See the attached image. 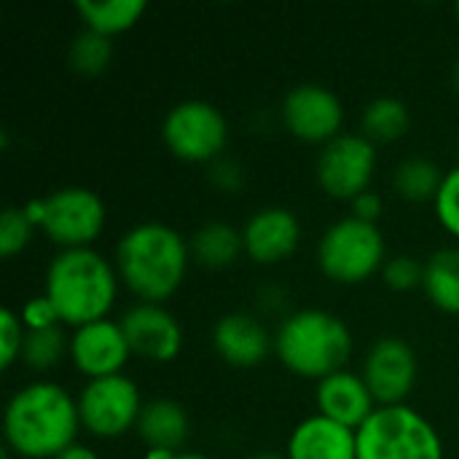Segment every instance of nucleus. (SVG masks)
Instances as JSON below:
<instances>
[{"label":"nucleus","mask_w":459,"mask_h":459,"mask_svg":"<svg viewBox=\"0 0 459 459\" xmlns=\"http://www.w3.org/2000/svg\"><path fill=\"white\" fill-rule=\"evenodd\" d=\"M81 428L78 403L54 382L22 387L5 406L3 430L8 446L27 459H54L75 444Z\"/></svg>","instance_id":"1"},{"label":"nucleus","mask_w":459,"mask_h":459,"mask_svg":"<svg viewBox=\"0 0 459 459\" xmlns=\"http://www.w3.org/2000/svg\"><path fill=\"white\" fill-rule=\"evenodd\" d=\"M191 247L186 239L164 223H140L129 229L118 247L116 261L126 288L145 304L169 299L188 269Z\"/></svg>","instance_id":"2"},{"label":"nucleus","mask_w":459,"mask_h":459,"mask_svg":"<svg viewBox=\"0 0 459 459\" xmlns=\"http://www.w3.org/2000/svg\"><path fill=\"white\" fill-rule=\"evenodd\" d=\"M46 299L59 323L81 328L105 320L116 299V274L91 247L62 250L46 272Z\"/></svg>","instance_id":"3"},{"label":"nucleus","mask_w":459,"mask_h":459,"mask_svg":"<svg viewBox=\"0 0 459 459\" xmlns=\"http://www.w3.org/2000/svg\"><path fill=\"white\" fill-rule=\"evenodd\" d=\"M274 350L288 371L320 382L344 371L352 355V333L342 317L325 309H301L282 320Z\"/></svg>","instance_id":"4"},{"label":"nucleus","mask_w":459,"mask_h":459,"mask_svg":"<svg viewBox=\"0 0 459 459\" xmlns=\"http://www.w3.org/2000/svg\"><path fill=\"white\" fill-rule=\"evenodd\" d=\"M358 459H444V444L406 403L379 406L358 430Z\"/></svg>","instance_id":"5"},{"label":"nucleus","mask_w":459,"mask_h":459,"mask_svg":"<svg viewBox=\"0 0 459 459\" xmlns=\"http://www.w3.org/2000/svg\"><path fill=\"white\" fill-rule=\"evenodd\" d=\"M317 261L328 280L358 285L385 269V237L377 223H366L355 215L342 218L323 234Z\"/></svg>","instance_id":"6"},{"label":"nucleus","mask_w":459,"mask_h":459,"mask_svg":"<svg viewBox=\"0 0 459 459\" xmlns=\"http://www.w3.org/2000/svg\"><path fill=\"white\" fill-rule=\"evenodd\" d=\"M161 137L178 159L212 161L229 140V126L215 105L204 100H186L167 113Z\"/></svg>","instance_id":"7"},{"label":"nucleus","mask_w":459,"mask_h":459,"mask_svg":"<svg viewBox=\"0 0 459 459\" xmlns=\"http://www.w3.org/2000/svg\"><path fill=\"white\" fill-rule=\"evenodd\" d=\"M40 226L65 250L89 247L105 226V204L89 188H59L40 199Z\"/></svg>","instance_id":"8"},{"label":"nucleus","mask_w":459,"mask_h":459,"mask_svg":"<svg viewBox=\"0 0 459 459\" xmlns=\"http://www.w3.org/2000/svg\"><path fill=\"white\" fill-rule=\"evenodd\" d=\"M143 406L134 382L124 374L91 379L78 398L81 425L100 438H118L137 428Z\"/></svg>","instance_id":"9"},{"label":"nucleus","mask_w":459,"mask_h":459,"mask_svg":"<svg viewBox=\"0 0 459 459\" xmlns=\"http://www.w3.org/2000/svg\"><path fill=\"white\" fill-rule=\"evenodd\" d=\"M377 169V148L363 134H339L323 145L317 180L333 199H355L368 191Z\"/></svg>","instance_id":"10"},{"label":"nucleus","mask_w":459,"mask_h":459,"mask_svg":"<svg viewBox=\"0 0 459 459\" xmlns=\"http://www.w3.org/2000/svg\"><path fill=\"white\" fill-rule=\"evenodd\" d=\"M363 379L377 403L401 406L417 382V355L411 344L398 336L379 339L366 355Z\"/></svg>","instance_id":"11"},{"label":"nucleus","mask_w":459,"mask_h":459,"mask_svg":"<svg viewBox=\"0 0 459 459\" xmlns=\"http://www.w3.org/2000/svg\"><path fill=\"white\" fill-rule=\"evenodd\" d=\"M282 121L299 140L331 143L333 137H339L344 108L331 89L317 83H301L288 91L282 102Z\"/></svg>","instance_id":"12"},{"label":"nucleus","mask_w":459,"mask_h":459,"mask_svg":"<svg viewBox=\"0 0 459 459\" xmlns=\"http://www.w3.org/2000/svg\"><path fill=\"white\" fill-rule=\"evenodd\" d=\"M129 355L132 350L121 323H110V320H97L75 328V336L70 342V358L75 368L91 379L121 374Z\"/></svg>","instance_id":"13"},{"label":"nucleus","mask_w":459,"mask_h":459,"mask_svg":"<svg viewBox=\"0 0 459 459\" xmlns=\"http://www.w3.org/2000/svg\"><path fill=\"white\" fill-rule=\"evenodd\" d=\"M124 336L129 342V350L145 360L167 363L172 360L183 347V331L175 315H169L159 304H137L121 317Z\"/></svg>","instance_id":"14"},{"label":"nucleus","mask_w":459,"mask_h":459,"mask_svg":"<svg viewBox=\"0 0 459 459\" xmlns=\"http://www.w3.org/2000/svg\"><path fill=\"white\" fill-rule=\"evenodd\" d=\"M242 239L255 264H280L299 247L301 223L285 207H264L245 223Z\"/></svg>","instance_id":"15"},{"label":"nucleus","mask_w":459,"mask_h":459,"mask_svg":"<svg viewBox=\"0 0 459 459\" xmlns=\"http://www.w3.org/2000/svg\"><path fill=\"white\" fill-rule=\"evenodd\" d=\"M212 344L218 355L234 368H253L266 360L274 347L264 323L247 312H229L215 323Z\"/></svg>","instance_id":"16"},{"label":"nucleus","mask_w":459,"mask_h":459,"mask_svg":"<svg viewBox=\"0 0 459 459\" xmlns=\"http://www.w3.org/2000/svg\"><path fill=\"white\" fill-rule=\"evenodd\" d=\"M315 398H317V409L323 417H328L350 430H360L363 422L377 411L374 395H371L366 379L358 374H350V371H339V374L320 379Z\"/></svg>","instance_id":"17"},{"label":"nucleus","mask_w":459,"mask_h":459,"mask_svg":"<svg viewBox=\"0 0 459 459\" xmlns=\"http://www.w3.org/2000/svg\"><path fill=\"white\" fill-rule=\"evenodd\" d=\"M288 459H358V430L315 414L290 433Z\"/></svg>","instance_id":"18"},{"label":"nucleus","mask_w":459,"mask_h":459,"mask_svg":"<svg viewBox=\"0 0 459 459\" xmlns=\"http://www.w3.org/2000/svg\"><path fill=\"white\" fill-rule=\"evenodd\" d=\"M137 433L153 452L172 455L188 438V414L178 401H169V398L151 401L140 411Z\"/></svg>","instance_id":"19"},{"label":"nucleus","mask_w":459,"mask_h":459,"mask_svg":"<svg viewBox=\"0 0 459 459\" xmlns=\"http://www.w3.org/2000/svg\"><path fill=\"white\" fill-rule=\"evenodd\" d=\"M242 250H245L242 231H237L234 226L221 223V221L204 223L191 239L194 258L207 269H223V266L234 264Z\"/></svg>","instance_id":"20"},{"label":"nucleus","mask_w":459,"mask_h":459,"mask_svg":"<svg viewBox=\"0 0 459 459\" xmlns=\"http://www.w3.org/2000/svg\"><path fill=\"white\" fill-rule=\"evenodd\" d=\"M422 288L438 309L459 315V247H444L425 264Z\"/></svg>","instance_id":"21"},{"label":"nucleus","mask_w":459,"mask_h":459,"mask_svg":"<svg viewBox=\"0 0 459 459\" xmlns=\"http://www.w3.org/2000/svg\"><path fill=\"white\" fill-rule=\"evenodd\" d=\"M75 11L81 13L86 30L105 38L129 30L145 11L143 0H78Z\"/></svg>","instance_id":"22"},{"label":"nucleus","mask_w":459,"mask_h":459,"mask_svg":"<svg viewBox=\"0 0 459 459\" xmlns=\"http://www.w3.org/2000/svg\"><path fill=\"white\" fill-rule=\"evenodd\" d=\"M409 126V108L398 97H377L363 113V137H368L371 143H393L403 137Z\"/></svg>","instance_id":"23"},{"label":"nucleus","mask_w":459,"mask_h":459,"mask_svg":"<svg viewBox=\"0 0 459 459\" xmlns=\"http://www.w3.org/2000/svg\"><path fill=\"white\" fill-rule=\"evenodd\" d=\"M393 183H395V191L409 202H430V199L436 202L444 175L436 161L417 156V159H406L395 167Z\"/></svg>","instance_id":"24"},{"label":"nucleus","mask_w":459,"mask_h":459,"mask_svg":"<svg viewBox=\"0 0 459 459\" xmlns=\"http://www.w3.org/2000/svg\"><path fill=\"white\" fill-rule=\"evenodd\" d=\"M67 352V342L59 325H48V328H30L24 333V347H22V358L32 371H48L54 368Z\"/></svg>","instance_id":"25"},{"label":"nucleus","mask_w":459,"mask_h":459,"mask_svg":"<svg viewBox=\"0 0 459 459\" xmlns=\"http://www.w3.org/2000/svg\"><path fill=\"white\" fill-rule=\"evenodd\" d=\"M113 56V46H110V38L100 35V32H91V30H83L73 38V46H70V65L73 70L83 73V75H97L108 67Z\"/></svg>","instance_id":"26"},{"label":"nucleus","mask_w":459,"mask_h":459,"mask_svg":"<svg viewBox=\"0 0 459 459\" xmlns=\"http://www.w3.org/2000/svg\"><path fill=\"white\" fill-rule=\"evenodd\" d=\"M32 239V221L19 207H5L0 215V255L11 258Z\"/></svg>","instance_id":"27"},{"label":"nucleus","mask_w":459,"mask_h":459,"mask_svg":"<svg viewBox=\"0 0 459 459\" xmlns=\"http://www.w3.org/2000/svg\"><path fill=\"white\" fill-rule=\"evenodd\" d=\"M436 212H438L441 226L449 234L459 237V167L444 175L441 191L436 196Z\"/></svg>","instance_id":"28"},{"label":"nucleus","mask_w":459,"mask_h":459,"mask_svg":"<svg viewBox=\"0 0 459 459\" xmlns=\"http://www.w3.org/2000/svg\"><path fill=\"white\" fill-rule=\"evenodd\" d=\"M382 274H385V282L393 290H411V288L422 285L425 266L417 258H411V255H395V258H390L385 264Z\"/></svg>","instance_id":"29"},{"label":"nucleus","mask_w":459,"mask_h":459,"mask_svg":"<svg viewBox=\"0 0 459 459\" xmlns=\"http://www.w3.org/2000/svg\"><path fill=\"white\" fill-rule=\"evenodd\" d=\"M0 347H3V368H8L16 360V355H22L24 347L22 323L11 309L0 312Z\"/></svg>","instance_id":"30"},{"label":"nucleus","mask_w":459,"mask_h":459,"mask_svg":"<svg viewBox=\"0 0 459 459\" xmlns=\"http://www.w3.org/2000/svg\"><path fill=\"white\" fill-rule=\"evenodd\" d=\"M24 323L30 328H48V325H59V317H56V309L51 307V301L43 296V299H32L27 307H24Z\"/></svg>","instance_id":"31"},{"label":"nucleus","mask_w":459,"mask_h":459,"mask_svg":"<svg viewBox=\"0 0 459 459\" xmlns=\"http://www.w3.org/2000/svg\"><path fill=\"white\" fill-rule=\"evenodd\" d=\"M352 210H355V218H360L366 223H377V218L382 215V196L374 191H366L352 199Z\"/></svg>","instance_id":"32"},{"label":"nucleus","mask_w":459,"mask_h":459,"mask_svg":"<svg viewBox=\"0 0 459 459\" xmlns=\"http://www.w3.org/2000/svg\"><path fill=\"white\" fill-rule=\"evenodd\" d=\"M212 180H215V186H221L226 191L239 188V183H242L239 164H234V161H215L212 164Z\"/></svg>","instance_id":"33"},{"label":"nucleus","mask_w":459,"mask_h":459,"mask_svg":"<svg viewBox=\"0 0 459 459\" xmlns=\"http://www.w3.org/2000/svg\"><path fill=\"white\" fill-rule=\"evenodd\" d=\"M54 459H100L91 449H86V446H81V444H73L70 449H65L59 457Z\"/></svg>","instance_id":"34"},{"label":"nucleus","mask_w":459,"mask_h":459,"mask_svg":"<svg viewBox=\"0 0 459 459\" xmlns=\"http://www.w3.org/2000/svg\"><path fill=\"white\" fill-rule=\"evenodd\" d=\"M172 459H210V457H204V455H199V452H183V455H172Z\"/></svg>","instance_id":"35"},{"label":"nucleus","mask_w":459,"mask_h":459,"mask_svg":"<svg viewBox=\"0 0 459 459\" xmlns=\"http://www.w3.org/2000/svg\"><path fill=\"white\" fill-rule=\"evenodd\" d=\"M250 459H288V457H280V455H255V457Z\"/></svg>","instance_id":"36"},{"label":"nucleus","mask_w":459,"mask_h":459,"mask_svg":"<svg viewBox=\"0 0 459 459\" xmlns=\"http://www.w3.org/2000/svg\"><path fill=\"white\" fill-rule=\"evenodd\" d=\"M455 89L459 91V62H457V67H455Z\"/></svg>","instance_id":"37"},{"label":"nucleus","mask_w":459,"mask_h":459,"mask_svg":"<svg viewBox=\"0 0 459 459\" xmlns=\"http://www.w3.org/2000/svg\"><path fill=\"white\" fill-rule=\"evenodd\" d=\"M457 16H459V3H457Z\"/></svg>","instance_id":"38"}]
</instances>
